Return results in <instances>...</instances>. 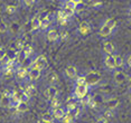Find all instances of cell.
<instances>
[{
	"instance_id": "1",
	"label": "cell",
	"mask_w": 131,
	"mask_h": 123,
	"mask_svg": "<svg viewBox=\"0 0 131 123\" xmlns=\"http://www.w3.org/2000/svg\"><path fill=\"white\" fill-rule=\"evenodd\" d=\"M84 76H85V83H86V85L89 86V88L97 85L101 81V74L99 72H95V71L89 72Z\"/></svg>"
},
{
	"instance_id": "2",
	"label": "cell",
	"mask_w": 131,
	"mask_h": 123,
	"mask_svg": "<svg viewBox=\"0 0 131 123\" xmlns=\"http://www.w3.org/2000/svg\"><path fill=\"white\" fill-rule=\"evenodd\" d=\"M48 63H47V58L45 55H38L35 58H32L30 67H36L40 71H44L47 67Z\"/></svg>"
},
{
	"instance_id": "3",
	"label": "cell",
	"mask_w": 131,
	"mask_h": 123,
	"mask_svg": "<svg viewBox=\"0 0 131 123\" xmlns=\"http://www.w3.org/2000/svg\"><path fill=\"white\" fill-rule=\"evenodd\" d=\"M77 32L81 36H88L92 32V25L88 20H83L77 26Z\"/></svg>"
},
{
	"instance_id": "4",
	"label": "cell",
	"mask_w": 131,
	"mask_h": 123,
	"mask_svg": "<svg viewBox=\"0 0 131 123\" xmlns=\"http://www.w3.org/2000/svg\"><path fill=\"white\" fill-rule=\"evenodd\" d=\"M89 86L88 85H80V86H75L74 87V92H73V97L75 100H81L85 96L86 94H89Z\"/></svg>"
},
{
	"instance_id": "5",
	"label": "cell",
	"mask_w": 131,
	"mask_h": 123,
	"mask_svg": "<svg viewBox=\"0 0 131 123\" xmlns=\"http://www.w3.org/2000/svg\"><path fill=\"white\" fill-rule=\"evenodd\" d=\"M28 71H29V67L27 66H24V65H18V67L15 70V76H16L17 80H27V76H28Z\"/></svg>"
},
{
	"instance_id": "6",
	"label": "cell",
	"mask_w": 131,
	"mask_h": 123,
	"mask_svg": "<svg viewBox=\"0 0 131 123\" xmlns=\"http://www.w3.org/2000/svg\"><path fill=\"white\" fill-rule=\"evenodd\" d=\"M113 73V81H114L115 84L120 85V84H123L127 80V75L124 74L123 71L121 70H114L112 72Z\"/></svg>"
},
{
	"instance_id": "7",
	"label": "cell",
	"mask_w": 131,
	"mask_h": 123,
	"mask_svg": "<svg viewBox=\"0 0 131 123\" xmlns=\"http://www.w3.org/2000/svg\"><path fill=\"white\" fill-rule=\"evenodd\" d=\"M41 75V71L38 70L36 67H29V71H28V79L26 81H28V82H36L37 80H39Z\"/></svg>"
},
{
	"instance_id": "8",
	"label": "cell",
	"mask_w": 131,
	"mask_h": 123,
	"mask_svg": "<svg viewBox=\"0 0 131 123\" xmlns=\"http://www.w3.org/2000/svg\"><path fill=\"white\" fill-rule=\"evenodd\" d=\"M103 64L104 67L110 72H113L115 70V65H114V59H113V55H104L103 57Z\"/></svg>"
},
{
	"instance_id": "9",
	"label": "cell",
	"mask_w": 131,
	"mask_h": 123,
	"mask_svg": "<svg viewBox=\"0 0 131 123\" xmlns=\"http://www.w3.org/2000/svg\"><path fill=\"white\" fill-rule=\"evenodd\" d=\"M45 96H46V98L47 100H52V98H54V97H56L58 95V90H57V87H56L55 85H49L48 87H47L46 90H45Z\"/></svg>"
},
{
	"instance_id": "10",
	"label": "cell",
	"mask_w": 131,
	"mask_h": 123,
	"mask_svg": "<svg viewBox=\"0 0 131 123\" xmlns=\"http://www.w3.org/2000/svg\"><path fill=\"white\" fill-rule=\"evenodd\" d=\"M102 49H103L104 55H114V50H115V48H114V45H113L111 41L103 40Z\"/></svg>"
},
{
	"instance_id": "11",
	"label": "cell",
	"mask_w": 131,
	"mask_h": 123,
	"mask_svg": "<svg viewBox=\"0 0 131 123\" xmlns=\"http://www.w3.org/2000/svg\"><path fill=\"white\" fill-rule=\"evenodd\" d=\"M65 75L68 77L70 80H75L77 76V68L75 65H67L66 68H65Z\"/></svg>"
},
{
	"instance_id": "12",
	"label": "cell",
	"mask_w": 131,
	"mask_h": 123,
	"mask_svg": "<svg viewBox=\"0 0 131 123\" xmlns=\"http://www.w3.org/2000/svg\"><path fill=\"white\" fill-rule=\"evenodd\" d=\"M46 38L48 41H50V43L57 41L59 39V32L54 28H49L46 32Z\"/></svg>"
},
{
	"instance_id": "13",
	"label": "cell",
	"mask_w": 131,
	"mask_h": 123,
	"mask_svg": "<svg viewBox=\"0 0 131 123\" xmlns=\"http://www.w3.org/2000/svg\"><path fill=\"white\" fill-rule=\"evenodd\" d=\"M25 44H26V43H25V41H24L23 38H17V39L14 41L13 47H11V50H14L15 53L19 54V53L23 50L24 46H25Z\"/></svg>"
},
{
	"instance_id": "14",
	"label": "cell",
	"mask_w": 131,
	"mask_h": 123,
	"mask_svg": "<svg viewBox=\"0 0 131 123\" xmlns=\"http://www.w3.org/2000/svg\"><path fill=\"white\" fill-rule=\"evenodd\" d=\"M23 91L25 92V94L27 95L29 98H30L37 94V86L35 85L34 83H30V84H28V85L25 87V90H23Z\"/></svg>"
},
{
	"instance_id": "15",
	"label": "cell",
	"mask_w": 131,
	"mask_h": 123,
	"mask_svg": "<svg viewBox=\"0 0 131 123\" xmlns=\"http://www.w3.org/2000/svg\"><path fill=\"white\" fill-rule=\"evenodd\" d=\"M21 54L25 59H29L32 54H34V47L30 44H25V46H24V48L21 50Z\"/></svg>"
},
{
	"instance_id": "16",
	"label": "cell",
	"mask_w": 131,
	"mask_h": 123,
	"mask_svg": "<svg viewBox=\"0 0 131 123\" xmlns=\"http://www.w3.org/2000/svg\"><path fill=\"white\" fill-rule=\"evenodd\" d=\"M66 114V110H65V107H56V109L53 110V118L56 119V120H62Z\"/></svg>"
},
{
	"instance_id": "17",
	"label": "cell",
	"mask_w": 131,
	"mask_h": 123,
	"mask_svg": "<svg viewBox=\"0 0 131 123\" xmlns=\"http://www.w3.org/2000/svg\"><path fill=\"white\" fill-rule=\"evenodd\" d=\"M105 104H106V109L113 111V110H115L119 106L120 101H119L117 97H111V98H109V100H106Z\"/></svg>"
},
{
	"instance_id": "18",
	"label": "cell",
	"mask_w": 131,
	"mask_h": 123,
	"mask_svg": "<svg viewBox=\"0 0 131 123\" xmlns=\"http://www.w3.org/2000/svg\"><path fill=\"white\" fill-rule=\"evenodd\" d=\"M112 32H113V30L111 28H109V27H106L105 25L102 24V26H101V28L99 30V36L102 38H106V37H110V36L112 35Z\"/></svg>"
},
{
	"instance_id": "19",
	"label": "cell",
	"mask_w": 131,
	"mask_h": 123,
	"mask_svg": "<svg viewBox=\"0 0 131 123\" xmlns=\"http://www.w3.org/2000/svg\"><path fill=\"white\" fill-rule=\"evenodd\" d=\"M0 106L5 107V109H9L10 107V97L5 93H2L0 95Z\"/></svg>"
},
{
	"instance_id": "20",
	"label": "cell",
	"mask_w": 131,
	"mask_h": 123,
	"mask_svg": "<svg viewBox=\"0 0 131 123\" xmlns=\"http://www.w3.org/2000/svg\"><path fill=\"white\" fill-rule=\"evenodd\" d=\"M30 27H31V30L32 31H36L39 30V27H40V19L38 16H35L31 18L30 20Z\"/></svg>"
},
{
	"instance_id": "21",
	"label": "cell",
	"mask_w": 131,
	"mask_h": 123,
	"mask_svg": "<svg viewBox=\"0 0 131 123\" xmlns=\"http://www.w3.org/2000/svg\"><path fill=\"white\" fill-rule=\"evenodd\" d=\"M77 106H79V103L75 100L67 101L66 105H65V110H66V112H73V111H75L77 109Z\"/></svg>"
},
{
	"instance_id": "22",
	"label": "cell",
	"mask_w": 131,
	"mask_h": 123,
	"mask_svg": "<svg viewBox=\"0 0 131 123\" xmlns=\"http://www.w3.org/2000/svg\"><path fill=\"white\" fill-rule=\"evenodd\" d=\"M113 59H114V65H115V70H119V68L123 67L124 65V59L122 58V56L120 55H113Z\"/></svg>"
},
{
	"instance_id": "23",
	"label": "cell",
	"mask_w": 131,
	"mask_h": 123,
	"mask_svg": "<svg viewBox=\"0 0 131 123\" xmlns=\"http://www.w3.org/2000/svg\"><path fill=\"white\" fill-rule=\"evenodd\" d=\"M50 25H52V20L49 18L47 19H43L40 20V27H39V30H43V31H47L49 29Z\"/></svg>"
},
{
	"instance_id": "24",
	"label": "cell",
	"mask_w": 131,
	"mask_h": 123,
	"mask_svg": "<svg viewBox=\"0 0 131 123\" xmlns=\"http://www.w3.org/2000/svg\"><path fill=\"white\" fill-rule=\"evenodd\" d=\"M28 110H29L28 102H20L18 105H17V107H16V111L18 113H26Z\"/></svg>"
},
{
	"instance_id": "25",
	"label": "cell",
	"mask_w": 131,
	"mask_h": 123,
	"mask_svg": "<svg viewBox=\"0 0 131 123\" xmlns=\"http://www.w3.org/2000/svg\"><path fill=\"white\" fill-rule=\"evenodd\" d=\"M46 80H47V82L49 83V85H55V83L58 81V76L56 73H54V72H50V73L46 76Z\"/></svg>"
},
{
	"instance_id": "26",
	"label": "cell",
	"mask_w": 131,
	"mask_h": 123,
	"mask_svg": "<svg viewBox=\"0 0 131 123\" xmlns=\"http://www.w3.org/2000/svg\"><path fill=\"white\" fill-rule=\"evenodd\" d=\"M64 9H68V10L76 11V5H75V0H67L63 4Z\"/></svg>"
},
{
	"instance_id": "27",
	"label": "cell",
	"mask_w": 131,
	"mask_h": 123,
	"mask_svg": "<svg viewBox=\"0 0 131 123\" xmlns=\"http://www.w3.org/2000/svg\"><path fill=\"white\" fill-rule=\"evenodd\" d=\"M75 120L76 119H75V116H74V114L72 112H66L65 116L61 120V121H62V123H74Z\"/></svg>"
},
{
	"instance_id": "28",
	"label": "cell",
	"mask_w": 131,
	"mask_h": 123,
	"mask_svg": "<svg viewBox=\"0 0 131 123\" xmlns=\"http://www.w3.org/2000/svg\"><path fill=\"white\" fill-rule=\"evenodd\" d=\"M103 25H105L106 27H109V28H111L113 31H114V29L117 28V21H115L113 18H109V19H105L103 23Z\"/></svg>"
},
{
	"instance_id": "29",
	"label": "cell",
	"mask_w": 131,
	"mask_h": 123,
	"mask_svg": "<svg viewBox=\"0 0 131 123\" xmlns=\"http://www.w3.org/2000/svg\"><path fill=\"white\" fill-rule=\"evenodd\" d=\"M17 10H18V8L15 5H6L5 6V11L8 15H15L17 13Z\"/></svg>"
},
{
	"instance_id": "30",
	"label": "cell",
	"mask_w": 131,
	"mask_h": 123,
	"mask_svg": "<svg viewBox=\"0 0 131 123\" xmlns=\"http://www.w3.org/2000/svg\"><path fill=\"white\" fill-rule=\"evenodd\" d=\"M40 121L43 122H47V123H54L53 121H54V118H53V114L52 113H44L43 115H41L40 118Z\"/></svg>"
},
{
	"instance_id": "31",
	"label": "cell",
	"mask_w": 131,
	"mask_h": 123,
	"mask_svg": "<svg viewBox=\"0 0 131 123\" xmlns=\"http://www.w3.org/2000/svg\"><path fill=\"white\" fill-rule=\"evenodd\" d=\"M59 106H61V101H59L58 96H56V97L50 100V107H52L53 110L56 109V107H59Z\"/></svg>"
},
{
	"instance_id": "32",
	"label": "cell",
	"mask_w": 131,
	"mask_h": 123,
	"mask_svg": "<svg viewBox=\"0 0 131 123\" xmlns=\"http://www.w3.org/2000/svg\"><path fill=\"white\" fill-rule=\"evenodd\" d=\"M80 85H86L84 75H80L79 77L75 79V86H80Z\"/></svg>"
},
{
	"instance_id": "33",
	"label": "cell",
	"mask_w": 131,
	"mask_h": 123,
	"mask_svg": "<svg viewBox=\"0 0 131 123\" xmlns=\"http://www.w3.org/2000/svg\"><path fill=\"white\" fill-rule=\"evenodd\" d=\"M92 97L93 96H91L90 94H86L84 97L80 100V103H81L82 105H89V103H90V101L92 100Z\"/></svg>"
},
{
	"instance_id": "34",
	"label": "cell",
	"mask_w": 131,
	"mask_h": 123,
	"mask_svg": "<svg viewBox=\"0 0 131 123\" xmlns=\"http://www.w3.org/2000/svg\"><path fill=\"white\" fill-rule=\"evenodd\" d=\"M88 5H89V7H90V8H95V9H97V8H101V7H102L103 2H102V1H89Z\"/></svg>"
},
{
	"instance_id": "35",
	"label": "cell",
	"mask_w": 131,
	"mask_h": 123,
	"mask_svg": "<svg viewBox=\"0 0 131 123\" xmlns=\"http://www.w3.org/2000/svg\"><path fill=\"white\" fill-rule=\"evenodd\" d=\"M6 57H7V49L4 46H0V64H2Z\"/></svg>"
},
{
	"instance_id": "36",
	"label": "cell",
	"mask_w": 131,
	"mask_h": 123,
	"mask_svg": "<svg viewBox=\"0 0 131 123\" xmlns=\"http://www.w3.org/2000/svg\"><path fill=\"white\" fill-rule=\"evenodd\" d=\"M8 30V26L4 20H0V34H6Z\"/></svg>"
},
{
	"instance_id": "37",
	"label": "cell",
	"mask_w": 131,
	"mask_h": 123,
	"mask_svg": "<svg viewBox=\"0 0 131 123\" xmlns=\"http://www.w3.org/2000/svg\"><path fill=\"white\" fill-rule=\"evenodd\" d=\"M19 103H20V101L18 100V98L15 97L14 95L10 97V107H14V109H16L17 105H18Z\"/></svg>"
},
{
	"instance_id": "38",
	"label": "cell",
	"mask_w": 131,
	"mask_h": 123,
	"mask_svg": "<svg viewBox=\"0 0 131 123\" xmlns=\"http://www.w3.org/2000/svg\"><path fill=\"white\" fill-rule=\"evenodd\" d=\"M70 20H71V18H64V19L56 20V23H57L61 27H65V26H67V24L70 23Z\"/></svg>"
},
{
	"instance_id": "39",
	"label": "cell",
	"mask_w": 131,
	"mask_h": 123,
	"mask_svg": "<svg viewBox=\"0 0 131 123\" xmlns=\"http://www.w3.org/2000/svg\"><path fill=\"white\" fill-rule=\"evenodd\" d=\"M114 115V113H113V111H111V110H109V109H106L105 111L103 112V114H102V116L103 118H105L106 120H109L110 118H112V116Z\"/></svg>"
},
{
	"instance_id": "40",
	"label": "cell",
	"mask_w": 131,
	"mask_h": 123,
	"mask_svg": "<svg viewBox=\"0 0 131 123\" xmlns=\"http://www.w3.org/2000/svg\"><path fill=\"white\" fill-rule=\"evenodd\" d=\"M59 39L61 41H66L68 39V31H63L61 35H59Z\"/></svg>"
},
{
	"instance_id": "41",
	"label": "cell",
	"mask_w": 131,
	"mask_h": 123,
	"mask_svg": "<svg viewBox=\"0 0 131 123\" xmlns=\"http://www.w3.org/2000/svg\"><path fill=\"white\" fill-rule=\"evenodd\" d=\"M35 4H36L35 0H25V1H24V5H25L26 7H28V8H31Z\"/></svg>"
},
{
	"instance_id": "42",
	"label": "cell",
	"mask_w": 131,
	"mask_h": 123,
	"mask_svg": "<svg viewBox=\"0 0 131 123\" xmlns=\"http://www.w3.org/2000/svg\"><path fill=\"white\" fill-rule=\"evenodd\" d=\"M95 123H109V120H106L105 118H103V116L101 115V116H97L96 118Z\"/></svg>"
},
{
	"instance_id": "43",
	"label": "cell",
	"mask_w": 131,
	"mask_h": 123,
	"mask_svg": "<svg viewBox=\"0 0 131 123\" xmlns=\"http://www.w3.org/2000/svg\"><path fill=\"white\" fill-rule=\"evenodd\" d=\"M126 63H127V66H128V67H130V68H131V55H129V56L127 57Z\"/></svg>"
},
{
	"instance_id": "44",
	"label": "cell",
	"mask_w": 131,
	"mask_h": 123,
	"mask_svg": "<svg viewBox=\"0 0 131 123\" xmlns=\"http://www.w3.org/2000/svg\"><path fill=\"white\" fill-rule=\"evenodd\" d=\"M131 15V7L129 8V10H128V16H130Z\"/></svg>"
},
{
	"instance_id": "45",
	"label": "cell",
	"mask_w": 131,
	"mask_h": 123,
	"mask_svg": "<svg viewBox=\"0 0 131 123\" xmlns=\"http://www.w3.org/2000/svg\"><path fill=\"white\" fill-rule=\"evenodd\" d=\"M128 86H129V88L131 90V80L129 81V84H128Z\"/></svg>"
},
{
	"instance_id": "46",
	"label": "cell",
	"mask_w": 131,
	"mask_h": 123,
	"mask_svg": "<svg viewBox=\"0 0 131 123\" xmlns=\"http://www.w3.org/2000/svg\"><path fill=\"white\" fill-rule=\"evenodd\" d=\"M0 74H2V66L0 64Z\"/></svg>"
},
{
	"instance_id": "47",
	"label": "cell",
	"mask_w": 131,
	"mask_h": 123,
	"mask_svg": "<svg viewBox=\"0 0 131 123\" xmlns=\"http://www.w3.org/2000/svg\"><path fill=\"white\" fill-rule=\"evenodd\" d=\"M38 123H47V122H43V121H39V122H38Z\"/></svg>"
},
{
	"instance_id": "48",
	"label": "cell",
	"mask_w": 131,
	"mask_h": 123,
	"mask_svg": "<svg viewBox=\"0 0 131 123\" xmlns=\"http://www.w3.org/2000/svg\"><path fill=\"white\" fill-rule=\"evenodd\" d=\"M129 20H130V21H131V15H130V16H129Z\"/></svg>"
}]
</instances>
